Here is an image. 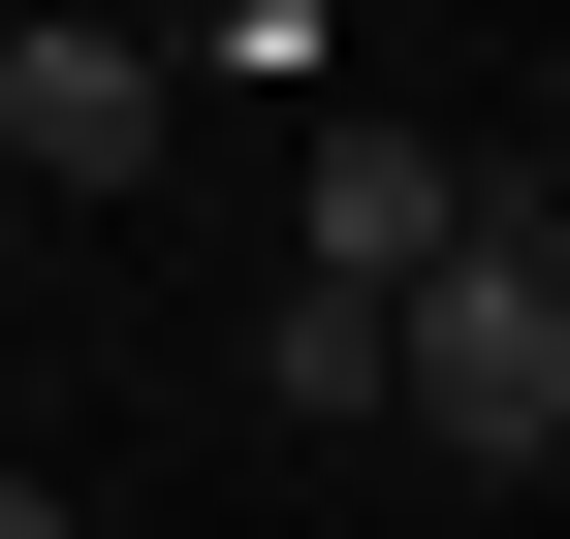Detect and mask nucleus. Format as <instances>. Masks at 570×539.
Listing matches in <instances>:
<instances>
[{"label": "nucleus", "mask_w": 570, "mask_h": 539, "mask_svg": "<svg viewBox=\"0 0 570 539\" xmlns=\"http://www.w3.org/2000/svg\"><path fill=\"white\" fill-rule=\"evenodd\" d=\"M508 254H539V286H570V190H508Z\"/></svg>", "instance_id": "39448f33"}, {"label": "nucleus", "mask_w": 570, "mask_h": 539, "mask_svg": "<svg viewBox=\"0 0 570 539\" xmlns=\"http://www.w3.org/2000/svg\"><path fill=\"white\" fill-rule=\"evenodd\" d=\"M412 254H475V159H444V127H317V190H285V286H412Z\"/></svg>", "instance_id": "7ed1b4c3"}, {"label": "nucleus", "mask_w": 570, "mask_h": 539, "mask_svg": "<svg viewBox=\"0 0 570 539\" xmlns=\"http://www.w3.org/2000/svg\"><path fill=\"white\" fill-rule=\"evenodd\" d=\"M0 317H32V190H0Z\"/></svg>", "instance_id": "423d86ee"}, {"label": "nucleus", "mask_w": 570, "mask_h": 539, "mask_svg": "<svg viewBox=\"0 0 570 539\" xmlns=\"http://www.w3.org/2000/svg\"><path fill=\"white\" fill-rule=\"evenodd\" d=\"M159 159H190V63L96 32V0H32L0 32V190H159Z\"/></svg>", "instance_id": "f03ea898"}, {"label": "nucleus", "mask_w": 570, "mask_h": 539, "mask_svg": "<svg viewBox=\"0 0 570 539\" xmlns=\"http://www.w3.org/2000/svg\"><path fill=\"white\" fill-rule=\"evenodd\" d=\"M254 381L285 413H381V286H254Z\"/></svg>", "instance_id": "20e7f679"}, {"label": "nucleus", "mask_w": 570, "mask_h": 539, "mask_svg": "<svg viewBox=\"0 0 570 539\" xmlns=\"http://www.w3.org/2000/svg\"><path fill=\"white\" fill-rule=\"evenodd\" d=\"M381 413L444 444V477H539V444H570V286L508 254V190H475V254L381 286Z\"/></svg>", "instance_id": "f257e3e1"}, {"label": "nucleus", "mask_w": 570, "mask_h": 539, "mask_svg": "<svg viewBox=\"0 0 570 539\" xmlns=\"http://www.w3.org/2000/svg\"><path fill=\"white\" fill-rule=\"evenodd\" d=\"M0 539H63V508H32V477H0Z\"/></svg>", "instance_id": "0eeeda50"}]
</instances>
